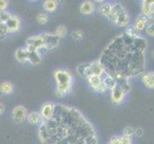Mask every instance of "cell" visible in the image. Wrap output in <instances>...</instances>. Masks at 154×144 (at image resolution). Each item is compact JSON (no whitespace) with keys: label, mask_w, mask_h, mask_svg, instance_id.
I'll return each instance as SVG.
<instances>
[{"label":"cell","mask_w":154,"mask_h":144,"mask_svg":"<svg viewBox=\"0 0 154 144\" xmlns=\"http://www.w3.org/2000/svg\"><path fill=\"white\" fill-rule=\"evenodd\" d=\"M41 144H98L93 125L74 107L55 104L54 114L38 128Z\"/></svg>","instance_id":"cell-1"},{"label":"cell","mask_w":154,"mask_h":144,"mask_svg":"<svg viewBox=\"0 0 154 144\" xmlns=\"http://www.w3.org/2000/svg\"><path fill=\"white\" fill-rule=\"evenodd\" d=\"M146 48L145 38L129 37L124 33L110 42L99 61L104 66L105 73L115 81L129 79L144 72Z\"/></svg>","instance_id":"cell-2"},{"label":"cell","mask_w":154,"mask_h":144,"mask_svg":"<svg viewBox=\"0 0 154 144\" xmlns=\"http://www.w3.org/2000/svg\"><path fill=\"white\" fill-rule=\"evenodd\" d=\"M56 81V95L60 98H63L71 92L73 88L74 78L72 73L67 69L58 68L54 72Z\"/></svg>","instance_id":"cell-3"},{"label":"cell","mask_w":154,"mask_h":144,"mask_svg":"<svg viewBox=\"0 0 154 144\" xmlns=\"http://www.w3.org/2000/svg\"><path fill=\"white\" fill-rule=\"evenodd\" d=\"M107 18L118 27H127L130 20L126 10L120 3L112 4V9Z\"/></svg>","instance_id":"cell-4"},{"label":"cell","mask_w":154,"mask_h":144,"mask_svg":"<svg viewBox=\"0 0 154 144\" xmlns=\"http://www.w3.org/2000/svg\"><path fill=\"white\" fill-rule=\"evenodd\" d=\"M130 90L128 79H121L116 81V86L111 89V101L116 104H121Z\"/></svg>","instance_id":"cell-5"},{"label":"cell","mask_w":154,"mask_h":144,"mask_svg":"<svg viewBox=\"0 0 154 144\" xmlns=\"http://www.w3.org/2000/svg\"><path fill=\"white\" fill-rule=\"evenodd\" d=\"M105 73L104 66H103V63L100 62L99 60L93 61L91 62H89V65L84 73V78L89 77V76H98V77H103Z\"/></svg>","instance_id":"cell-6"},{"label":"cell","mask_w":154,"mask_h":144,"mask_svg":"<svg viewBox=\"0 0 154 144\" xmlns=\"http://www.w3.org/2000/svg\"><path fill=\"white\" fill-rule=\"evenodd\" d=\"M86 80H87L88 85L91 87V88L94 90V91H97L100 93H105L108 90L104 86L102 77L89 76V77H86Z\"/></svg>","instance_id":"cell-7"},{"label":"cell","mask_w":154,"mask_h":144,"mask_svg":"<svg viewBox=\"0 0 154 144\" xmlns=\"http://www.w3.org/2000/svg\"><path fill=\"white\" fill-rule=\"evenodd\" d=\"M28 110L25 108L24 106H17L14 107L12 113L13 119L15 123H23L25 120H27V116H28Z\"/></svg>","instance_id":"cell-8"},{"label":"cell","mask_w":154,"mask_h":144,"mask_svg":"<svg viewBox=\"0 0 154 144\" xmlns=\"http://www.w3.org/2000/svg\"><path fill=\"white\" fill-rule=\"evenodd\" d=\"M20 24H21L20 18L17 17V15L12 14V17H11L6 21V23H5V26H6L8 33H15V32L19 31V29H20Z\"/></svg>","instance_id":"cell-9"},{"label":"cell","mask_w":154,"mask_h":144,"mask_svg":"<svg viewBox=\"0 0 154 144\" xmlns=\"http://www.w3.org/2000/svg\"><path fill=\"white\" fill-rule=\"evenodd\" d=\"M55 111V104L47 102L45 104H43V106L41 107L40 109V116L42 118V121H46L50 119L51 117L54 114Z\"/></svg>","instance_id":"cell-10"},{"label":"cell","mask_w":154,"mask_h":144,"mask_svg":"<svg viewBox=\"0 0 154 144\" xmlns=\"http://www.w3.org/2000/svg\"><path fill=\"white\" fill-rule=\"evenodd\" d=\"M43 38L45 40L46 44V50H51L53 48H55L60 43V39L57 38L55 35L53 34H43Z\"/></svg>","instance_id":"cell-11"},{"label":"cell","mask_w":154,"mask_h":144,"mask_svg":"<svg viewBox=\"0 0 154 144\" xmlns=\"http://www.w3.org/2000/svg\"><path fill=\"white\" fill-rule=\"evenodd\" d=\"M153 4L154 2L150 1V0H144L142 2V14L148 18H153V13H154Z\"/></svg>","instance_id":"cell-12"},{"label":"cell","mask_w":154,"mask_h":144,"mask_svg":"<svg viewBox=\"0 0 154 144\" xmlns=\"http://www.w3.org/2000/svg\"><path fill=\"white\" fill-rule=\"evenodd\" d=\"M149 18L145 17V15H143V14H140L139 17L135 19V22H134V25H133L134 28L138 32H141L143 30H145L146 28V26H147V23H148V20H149Z\"/></svg>","instance_id":"cell-13"},{"label":"cell","mask_w":154,"mask_h":144,"mask_svg":"<svg viewBox=\"0 0 154 144\" xmlns=\"http://www.w3.org/2000/svg\"><path fill=\"white\" fill-rule=\"evenodd\" d=\"M95 4L92 1H84L82 3V5L79 6V12L82 14H92L95 12Z\"/></svg>","instance_id":"cell-14"},{"label":"cell","mask_w":154,"mask_h":144,"mask_svg":"<svg viewBox=\"0 0 154 144\" xmlns=\"http://www.w3.org/2000/svg\"><path fill=\"white\" fill-rule=\"evenodd\" d=\"M142 81L147 88L153 89L154 88V73L153 72L143 73L142 74Z\"/></svg>","instance_id":"cell-15"},{"label":"cell","mask_w":154,"mask_h":144,"mask_svg":"<svg viewBox=\"0 0 154 144\" xmlns=\"http://www.w3.org/2000/svg\"><path fill=\"white\" fill-rule=\"evenodd\" d=\"M15 60L19 62H28V50L26 48H18L15 51Z\"/></svg>","instance_id":"cell-16"},{"label":"cell","mask_w":154,"mask_h":144,"mask_svg":"<svg viewBox=\"0 0 154 144\" xmlns=\"http://www.w3.org/2000/svg\"><path fill=\"white\" fill-rule=\"evenodd\" d=\"M27 120L32 125H40L42 122V118L40 116V114L38 111H33L30 113L27 116Z\"/></svg>","instance_id":"cell-17"},{"label":"cell","mask_w":154,"mask_h":144,"mask_svg":"<svg viewBox=\"0 0 154 144\" xmlns=\"http://www.w3.org/2000/svg\"><path fill=\"white\" fill-rule=\"evenodd\" d=\"M58 8V1L57 0H47L43 3V9L48 13H54Z\"/></svg>","instance_id":"cell-18"},{"label":"cell","mask_w":154,"mask_h":144,"mask_svg":"<svg viewBox=\"0 0 154 144\" xmlns=\"http://www.w3.org/2000/svg\"><path fill=\"white\" fill-rule=\"evenodd\" d=\"M28 62L32 65H38L41 62V56L39 52L28 50Z\"/></svg>","instance_id":"cell-19"},{"label":"cell","mask_w":154,"mask_h":144,"mask_svg":"<svg viewBox=\"0 0 154 144\" xmlns=\"http://www.w3.org/2000/svg\"><path fill=\"white\" fill-rule=\"evenodd\" d=\"M103 78V82L104 84V86L106 87V88L107 89H112L115 86H116V81L115 79L109 75V74H106L104 73V77H102Z\"/></svg>","instance_id":"cell-20"},{"label":"cell","mask_w":154,"mask_h":144,"mask_svg":"<svg viewBox=\"0 0 154 144\" xmlns=\"http://www.w3.org/2000/svg\"><path fill=\"white\" fill-rule=\"evenodd\" d=\"M111 9H112V4L109 2H103L100 5V7L99 9V13L100 15H103V17L107 18L108 14L111 12Z\"/></svg>","instance_id":"cell-21"},{"label":"cell","mask_w":154,"mask_h":144,"mask_svg":"<svg viewBox=\"0 0 154 144\" xmlns=\"http://www.w3.org/2000/svg\"><path fill=\"white\" fill-rule=\"evenodd\" d=\"M14 91V86L11 82H3L0 85V92L3 94H12Z\"/></svg>","instance_id":"cell-22"},{"label":"cell","mask_w":154,"mask_h":144,"mask_svg":"<svg viewBox=\"0 0 154 144\" xmlns=\"http://www.w3.org/2000/svg\"><path fill=\"white\" fill-rule=\"evenodd\" d=\"M66 34H67V29H66V27L64 25H60L56 29V31H55V36L57 37V38H58V39H62V38H64V37L66 36Z\"/></svg>","instance_id":"cell-23"},{"label":"cell","mask_w":154,"mask_h":144,"mask_svg":"<svg viewBox=\"0 0 154 144\" xmlns=\"http://www.w3.org/2000/svg\"><path fill=\"white\" fill-rule=\"evenodd\" d=\"M36 20H38V22L39 24H46V23H48V21H49V17H48V14H45V13H40L38 14V15H36Z\"/></svg>","instance_id":"cell-24"},{"label":"cell","mask_w":154,"mask_h":144,"mask_svg":"<svg viewBox=\"0 0 154 144\" xmlns=\"http://www.w3.org/2000/svg\"><path fill=\"white\" fill-rule=\"evenodd\" d=\"M146 31L148 36L153 37L154 36V23H153V18H150L149 20H148L147 26L146 28Z\"/></svg>","instance_id":"cell-25"},{"label":"cell","mask_w":154,"mask_h":144,"mask_svg":"<svg viewBox=\"0 0 154 144\" xmlns=\"http://www.w3.org/2000/svg\"><path fill=\"white\" fill-rule=\"evenodd\" d=\"M88 65H89V62H84V63H81L79 66H78L77 72H78V74L79 76L84 77V73H85V70H86Z\"/></svg>","instance_id":"cell-26"},{"label":"cell","mask_w":154,"mask_h":144,"mask_svg":"<svg viewBox=\"0 0 154 144\" xmlns=\"http://www.w3.org/2000/svg\"><path fill=\"white\" fill-rule=\"evenodd\" d=\"M11 17H12V14H10L7 11L0 12V24H5Z\"/></svg>","instance_id":"cell-27"},{"label":"cell","mask_w":154,"mask_h":144,"mask_svg":"<svg viewBox=\"0 0 154 144\" xmlns=\"http://www.w3.org/2000/svg\"><path fill=\"white\" fill-rule=\"evenodd\" d=\"M71 36L75 40H82L84 38V33L82 30H76L73 32Z\"/></svg>","instance_id":"cell-28"},{"label":"cell","mask_w":154,"mask_h":144,"mask_svg":"<svg viewBox=\"0 0 154 144\" xmlns=\"http://www.w3.org/2000/svg\"><path fill=\"white\" fill-rule=\"evenodd\" d=\"M134 128L130 127V126H126L124 129V133L123 136H134Z\"/></svg>","instance_id":"cell-29"},{"label":"cell","mask_w":154,"mask_h":144,"mask_svg":"<svg viewBox=\"0 0 154 144\" xmlns=\"http://www.w3.org/2000/svg\"><path fill=\"white\" fill-rule=\"evenodd\" d=\"M122 143L123 144H132L133 141V137L132 136H122Z\"/></svg>","instance_id":"cell-30"},{"label":"cell","mask_w":154,"mask_h":144,"mask_svg":"<svg viewBox=\"0 0 154 144\" xmlns=\"http://www.w3.org/2000/svg\"><path fill=\"white\" fill-rule=\"evenodd\" d=\"M9 6V1L7 0H0V12L6 11Z\"/></svg>","instance_id":"cell-31"},{"label":"cell","mask_w":154,"mask_h":144,"mask_svg":"<svg viewBox=\"0 0 154 144\" xmlns=\"http://www.w3.org/2000/svg\"><path fill=\"white\" fill-rule=\"evenodd\" d=\"M109 142L112 143V144H123V143H122V138L119 136H116L111 137V139H110Z\"/></svg>","instance_id":"cell-32"},{"label":"cell","mask_w":154,"mask_h":144,"mask_svg":"<svg viewBox=\"0 0 154 144\" xmlns=\"http://www.w3.org/2000/svg\"><path fill=\"white\" fill-rule=\"evenodd\" d=\"M143 134H144V131H143L142 128H137V129L134 130V136L136 137H141Z\"/></svg>","instance_id":"cell-33"},{"label":"cell","mask_w":154,"mask_h":144,"mask_svg":"<svg viewBox=\"0 0 154 144\" xmlns=\"http://www.w3.org/2000/svg\"><path fill=\"white\" fill-rule=\"evenodd\" d=\"M4 111H5V106H4V104L0 103V115H1Z\"/></svg>","instance_id":"cell-34"},{"label":"cell","mask_w":154,"mask_h":144,"mask_svg":"<svg viewBox=\"0 0 154 144\" xmlns=\"http://www.w3.org/2000/svg\"><path fill=\"white\" fill-rule=\"evenodd\" d=\"M107 144H112V143H110V142H108V143H107Z\"/></svg>","instance_id":"cell-35"}]
</instances>
